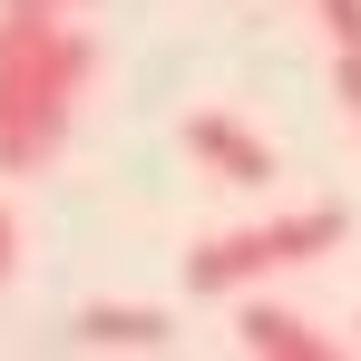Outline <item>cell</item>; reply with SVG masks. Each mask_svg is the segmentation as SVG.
I'll return each mask as SVG.
<instances>
[{
	"label": "cell",
	"mask_w": 361,
	"mask_h": 361,
	"mask_svg": "<svg viewBox=\"0 0 361 361\" xmlns=\"http://www.w3.org/2000/svg\"><path fill=\"white\" fill-rule=\"evenodd\" d=\"M10 274H20V215L0 205V283H10Z\"/></svg>",
	"instance_id": "obj_8"
},
{
	"label": "cell",
	"mask_w": 361,
	"mask_h": 361,
	"mask_svg": "<svg viewBox=\"0 0 361 361\" xmlns=\"http://www.w3.org/2000/svg\"><path fill=\"white\" fill-rule=\"evenodd\" d=\"M185 157H195L205 176H225V185H274V147L244 118H225V108H195V118H185Z\"/></svg>",
	"instance_id": "obj_3"
},
{
	"label": "cell",
	"mask_w": 361,
	"mask_h": 361,
	"mask_svg": "<svg viewBox=\"0 0 361 361\" xmlns=\"http://www.w3.org/2000/svg\"><path fill=\"white\" fill-rule=\"evenodd\" d=\"M342 235H352L342 205H293V215H264V225H235V235H205L185 254V293L225 302V293H244V283H264V274H293V264L342 254Z\"/></svg>",
	"instance_id": "obj_2"
},
{
	"label": "cell",
	"mask_w": 361,
	"mask_h": 361,
	"mask_svg": "<svg viewBox=\"0 0 361 361\" xmlns=\"http://www.w3.org/2000/svg\"><path fill=\"white\" fill-rule=\"evenodd\" d=\"M332 98H342V118L361 127V49H332Z\"/></svg>",
	"instance_id": "obj_6"
},
{
	"label": "cell",
	"mask_w": 361,
	"mask_h": 361,
	"mask_svg": "<svg viewBox=\"0 0 361 361\" xmlns=\"http://www.w3.org/2000/svg\"><path fill=\"white\" fill-rule=\"evenodd\" d=\"M235 342L254 361H332V332H322L312 312H293V302H244V312H235Z\"/></svg>",
	"instance_id": "obj_4"
},
{
	"label": "cell",
	"mask_w": 361,
	"mask_h": 361,
	"mask_svg": "<svg viewBox=\"0 0 361 361\" xmlns=\"http://www.w3.org/2000/svg\"><path fill=\"white\" fill-rule=\"evenodd\" d=\"M166 332H176V322H166L157 302H88V312L68 322L78 352H166Z\"/></svg>",
	"instance_id": "obj_5"
},
{
	"label": "cell",
	"mask_w": 361,
	"mask_h": 361,
	"mask_svg": "<svg viewBox=\"0 0 361 361\" xmlns=\"http://www.w3.org/2000/svg\"><path fill=\"white\" fill-rule=\"evenodd\" d=\"M0 10H49V20H78V10H98V0H0Z\"/></svg>",
	"instance_id": "obj_9"
},
{
	"label": "cell",
	"mask_w": 361,
	"mask_h": 361,
	"mask_svg": "<svg viewBox=\"0 0 361 361\" xmlns=\"http://www.w3.org/2000/svg\"><path fill=\"white\" fill-rule=\"evenodd\" d=\"M322 10V30H332V49H361V0H312Z\"/></svg>",
	"instance_id": "obj_7"
},
{
	"label": "cell",
	"mask_w": 361,
	"mask_h": 361,
	"mask_svg": "<svg viewBox=\"0 0 361 361\" xmlns=\"http://www.w3.org/2000/svg\"><path fill=\"white\" fill-rule=\"evenodd\" d=\"M98 78V39L49 10H0V176H49Z\"/></svg>",
	"instance_id": "obj_1"
}]
</instances>
